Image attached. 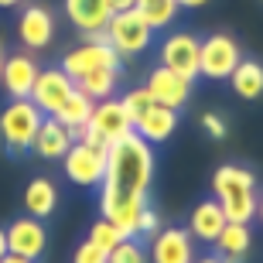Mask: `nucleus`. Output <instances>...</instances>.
Segmentation results:
<instances>
[{
  "mask_svg": "<svg viewBox=\"0 0 263 263\" xmlns=\"http://www.w3.org/2000/svg\"><path fill=\"white\" fill-rule=\"evenodd\" d=\"M192 263H233V260H226V256H198V260H192Z\"/></svg>",
  "mask_w": 263,
  "mask_h": 263,
  "instance_id": "34",
  "label": "nucleus"
},
{
  "mask_svg": "<svg viewBox=\"0 0 263 263\" xmlns=\"http://www.w3.org/2000/svg\"><path fill=\"white\" fill-rule=\"evenodd\" d=\"M147 256H151V263H192L195 260V239H192V233L181 229V226L157 229Z\"/></svg>",
  "mask_w": 263,
  "mask_h": 263,
  "instance_id": "13",
  "label": "nucleus"
},
{
  "mask_svg": "<svg viewBox=\"0 0 263 263\" xmlns=\"http://www.w3.org/2000/svg\"><path fill=\"white\" fill-rule=\"evenodd\" d=\"M109 260V253H103L96 243H79L76 246V253H72V263H106Z\"/></svg>",
  "mask_w": 263,
  "mask_h": 263,
  "instance_id": "29",
  "label": "nucleus"
},
{
  "mask_svg": "<svg viewBox=\"0 0 263 263\" xmlns=\"http://www.w3.org/2000/svg\"><path fill=\"white\" fill-rule=\"evenodd\" d=\"M38 62L31 59L28 51H17V55H7L4 65H0V82L7 89L10 99H31L34 92V82H38Z\"/></svg>",
  "mask_w": 263,
  "mask_h": 263,
  "instance_id": "14",
  "label": "nucleus"
},
{
  "mask_svg": "<svg viewBox=\"0 0 263 263\" xmlns=\"http://www.w3.org/2000/svg\"><path fill=\"white\" fill-rule=\"evenodd\" d=\"M0 263H38V260H28V256H17V253H7V256H0Z\"/></svg>",
  "mask_w": 263,
  "mask_h": 263,
  "instance_id": "32",
  "label": "nucleus"
},
{
  "mask_svg": "<svg viewBox=\"0 0 263 263\" xmlns=\"http://www.w3.org/2000/svg\"><path fill=\"white\" fill-rule=\"evenodd\" d=\"M41 120H45V113L34 106V99H10L7 106L0 109V140H4L14 154L31 151Z\"/></svg>",
  "mask_w": 263,
  "mask_h": 263,
  "instance_id": "3",
  "label": "nucleus"
},
{
  "mask_svg": "<svg viewBox=\"0 0 263 263\" xmlns=\"http://www.w3.org/2000/svg\"><path fill=\"white\" fill-rule=\"evenodd\" d=\"M0 256H7V233L0 229Z\"/></svg>",
  "mask_w": 263,
  "mask_h": 263,
  "instance_id": "36",
  "label": "nucleus"
},
{
  "mask_svg": "<svg viewBox=\"0 0 263 263\" xmlns=\"http://www.w3.org/2000/svg\"><path fill=\"white\" fill-rule=\"evenodd\" d=\"M120 55L117 48L109 45L106 38H82V45H76V48H68L65 51V59H62V72H65L72 82L76 79H82L86 72H92V68H103V65H113L120 68Z\"/></svg>",
  "mask_w": 263,
  "mask_h": 263,
  "instance_id": "6",
  "label": "nucleus"
},
{
  "mask_svg": "<svg viewBox=\"0 0 263 263\" xmlns=\"http://www.w3.org/2000/svg\"><path fill=\"white\" fill-rule=\"evenodd\" d=\"M144 89L151 92V99H154L157 106H171V109H181L192 99V82H188L185 76H178V72H171V68L157 65L147 72V82Z\"/></svg>",
  "mask_w": 263,
  "mask_h": 263,
  "instance_id": "9",
  "label": "nucleus"
},
{
  "mask_svg": "<svg viewBox=\"0 0 263 263\" xmlns=\"http://www.w3.org/2000/svg\"><path fill=\"white\" fill-rule=\"evenodd\" d=\"M229 86L239 99H260L263 96V65L253 59H239V65L229 76Z\"/></svg>",
  "mask_w": 263,
  "mask_h": 263,
  "instance_id": "23",
  "label": "nucleus"
},
{
  "mask_svg": "<svg viewBox=\"0 0 263 263\" xmlns=\"http://www.w3.org/2000/svg\"><path fill=\"white\" fill-rule=\"evenodd\" d=\"M92 106H96V103H92L86 92H79V89H76V92H72V96H68L59 109H55V120H59L62 127H68L72 134H76L79 127H86V123H89V117H92Z\"/></svg>",
  "mask_w": 263,
  "mask_h": 263,
  "instance_id": "24",
  "label": "nucleus"
},
{
  "mask_svg": "<svg viewBox=\"0 0 263 263\" xmlns=\"http://www.w3.org/2000/svg\"><path fill=\"white\" fill-rule=\"evenodd\" d=\"M202 127H205V134L212 137V140H226V120L219 117V113H205Z\"/></svg>",
  "mask_w": 263,
  "mask_h": 263,
  "instance_id": "31",
  "label": "nucleus"
},
{
  "mask_svg": "<svg viewBox=\"0 0 263 263\" xmlns=\"http://www.w3.org/2000/svg\"><path fill=\"white\" fill-rule=\"evenodd\" d=\"M120 239H123V233H120V229L109 222V219H103V215H99L96 222L89 226V243H96L103 253H109V250H113Z\"/></svg>",
  "mask_w": 263,
  "mask_h": 263,
  "instance_id": "27",
  "label": "nucleus"
},
{
  "mask_svg": "<svg viewBox=\"0 0 263 263\" xmlns=\"http://www.w3.org/2000/svg\"><path fill=\"white\" fill-rule=\"evenodd\" d=\"M17 38L28 51H41L55 41V14L41 4H31V7L21 10L17 17Z\"/></svg>",
  "mask_w": 263,
  "mask_h": 263,
  "instance_id": "12",
  "label": "nucleus"
},
{
  "mask_svg": "<svg viewBox=\"0 0 263 263\" xmlns=\"http://www.w3.org/2000/svg\"><path fill=\"white\" fill-rule=\"evenodd\" d=\"M24 209L34 219H48L59 209V188L51 185L48 178H31L28 188H24Z\"/></svg>",
  "mask_w": 263,
  "mask_h": 263,
  "instance_id": "21",
  "label": "nucleus"
},
{
  "mask_svg": "<svg viewBox=\"0 0 263 263\" xmlns=\"http://www.w3.org/2000/svg\"><path fill=\"white\" fill-rule=\"evenodd\" d=\"M4 59H7V55H4V45H0V65H4Z\"/></svg>",
  "mask_w": 263,
  "mask_h": 263,
  "instance_id": "39",
  "label": "nucleus"
},
{
  "mask_svg": "<svg viewBox=\"0 0 263 263\" xmlns=\"http://www.w3.org/2000/svg\"><path fill=\"white\" fill-rule=\"evenodd\" d=\"M120 79H123V72H120V68L103 65V68H92V72H86L82 79H76V89H79V92H86L92 103H99V99L117 96Z\"/></svg>",
  "mask_w": 263,
  "mask_h": 263,
  "instance_id": "20",
  "label": "nucleus"
},
{
  "mask_svg": "<svg viewBox=\"0 0 263 263\" xmlns=\"http://www.w3.org/2000/svg\"><path fill=\"white\" fill-rule=\"evenodd\" d=\"M226 212L222 205L215 202V198H205V202H198L195 209H192V215H188V233H192V239H198V243H215V236L226 229Z\"/></svg>",
  "mask_w": 263,
  "mask_h": 263,
  "instance_id": "18",
  "label": "nucleus"
},
{
  "mask_svg": "<svg viewBox=\"0 0 263 263\" xmlns=\"http://www.w3.org/2000/svg\"><path fill=\"white\" fill-rule=\"evenodd\" d=\"M72 144H76V134H72L68 127H62L55 117H45L41 127H38V134H34L31 151H34L38 157H45V161H62Z\"/></svg>",
  "mask_w": 263,
  "mask_h": 263,
  "instance_id": "17",
  "label": "nucleus"
},
{
  "mask_svg": "<svg viewBox=\"0 0 263 263\" xmlns=\"http://www.w3.org/2000/svg\"><path fill=\"white\" fill-rule=\"evenodd\" d=\"M157 226H161V222H157V212L151 209V205H147L144 212L137 215V236H154V233H157Z\"/></svg>",
  "mask_w": 263,
  "mask_h": 263,
  "instance_id": "30",
  "label": "nucleus"
},
{
  "mask_svg": "<svg viewBox=\"0 0 263 263\" xmlns=\"http://www.w3.org/2000/svg\"><path fill=\"white\" fill-rule=\"evenodd\" d=\"M175 130H178V109L157 106V103H151L147 113L134 123V134H140L147 144H164Z\"/></svg>",
  "mask_w": 263,
  "mask_h": 263,
  "instance_id": "19",
  "label": "nucleus"
},
{
  "mask_svg": "<svg viewBox=\"0 0 263 263\" xmlns=\"http://www.w3.org/2000/svg\"><path fill=\"white\" fill-rule=\"evenodd\" d=\"M250 243H253V236H250V226L246 222H226V229L215 236V253L226 256V260H243L250 253Z\"/></svg>",
  "mask_w": 263,
  "mask_h": 263,
  "instance_id": "22",
  "label": "nucleus"
},
{
  "mask_svg": "<svg viewBox=\"0 0 263 263\" xmlns=\"http://www.w3.org/2000/svg\"><path fill=\"white\" fill-rule=\"evenodd\" d=\"M72 92H76V82H72L62 68H45V72H38V82H34L31 99H34V106H38L45 117H55V109H59Z\"/></svg>",
  "mask_w": 263,
  "mask_h": 263,
  "instance_id": "15",
  "label": "nucleus"
},
{
  "mask_svg": "<svg viewBox=\"0 0 263 263\" xmlns=\"http://www.w3.org/2000/svg\"><path fill=\"white\" fill-rule=\"evenodd\" d=\"M154 178V147L140 134H127L109 144L106 175L99 181V215L123 236H137V215L147 209V188Z\"/></svg>",
  "mask_w": 263,
  "mask_h": 263,
  "instance_id": "1",
  "label": "nucleus"
},
{
  "mask_svg": "<svg viewBox=\"0 0 263 263\" xmlns=\"http://www.w3.org/2000/svg\"><path fill=\"white\" fill-rule=\"evenodd\" d=\"M212 198L222 205L229 222H253L256 219V202H260V188H256L253 171L239 164H222L212 175Z\"/></svg>",
  "mask_w": 263,
  "mask_h": 263,
  "instance_id": "2",
  "label": "nucleus"
},
{
  "mask_svg": "<svg viewBox=\"0 0 263 263\" xmlns=\"http://www.w3.org/2000/svg\"><path fill=\"white\" fill-rule=\"evenodd\" d=\"M65 17L79 34H92V31H106L113 17V4L109 0H65Z\"/></svg>",
  "mask_w": 263,
  "mask_h": 263,
  "instance_id": "16",
  "label": "nucleus"
},
{
  "mask_svg": "<svg viewBox=\"0 0 263 263\" xmlns=\"http://www.w3.org/2000/svg\"><path fill=\"white\" fill-rule=\"evenodd\" d=\"M109 4H113V10H127V7H134L137 0H109Z\"/></svg>",
  "mask_w": 263,
  "mask_h": 263,
  "instance_id": "35",
  "label": "nucleus"
},
{
  "mask_svg": "<svg viewBox=\"0 0 263 263\" xmlns=\"http://www.w3.org/2000/svg\"><path fill=\"white\" fill-rule=\"evenodd\" d=\"M24 0H0V7H21Z\"/></svg>",
  "mask_w": 263,
  "mask_h": 263,
  "instance_id": "37",
  "label": "nucleus"
},
{
  "mask_svg": "<svg viewBox=\"0 0 263 263\" xmlns=\"http://www.w3.org/2000/svg\"><path fill=\"white\" fill-rule=\"evenodd\" d=\"M106 263H109V260H106Z\"/></svg>",
  "mask_w": 263,
  "mask_h": 263,
  "instance_id": "40",
  "label": "nucleus"
},
{
  "mask_svg": "<svg viewBox=\"0 0 263 263\" xmlns=\"http://www.w3.org/2000/svg\"><path fill=\"white\" fill-rule=\"evenodd\" d=\"M161 65L185 76L188 82L198 79V38L192 31H178V34H167L161 41Z\"/></svg>",
  "mask_w": 263,
  "mask_h": 263,
  "instance_id": "8",
  "label": "nucleus"
},
{
  "mask_svg": "<svg viewBox=\"0 0 263 263\" xmlns=\"http://www.w3.org/2000/svg\"><path fill=\"white\" fill-rule=\"evenodd\" d=\"M256 219L263 222V195H260V202H256Z\"/></svg>",
  "mask_w": 263,
  "mask_h": 263,
  "instance_id": "38",
  "label": "nucleus"
},
{
  "mask_svg": "<svg viewBox=\"0 0 263 263\" xmlns=\"http://www.w3.org/2000/svg\"><path fill=\"white\" fill-rule=\"evenodd\" d=\"M134 10L154 31H164V28L175 24V17H178V10H181V7H178V0H137Z\"/></svg>",
  "mask_w": 263,
  "mask_h": 263,
  "instance_id": "25",
  "label": "nucleus"
},
{
  "mask_svg": "<svg viewBox=\"0 0 263 263\" xmlns=\"http://www.w3.org/2000/svg\"><path fill=\"white\" fill-rule=\"evenodd\" d=\"M4 233H7V253L38 260V256L48 250V233H45L41 219H34V215H21V219H14Z\"/></svg>",
  "mask_w": 263,
  "mask_h": 263,
  "instance_id": "11",
  "label": "nucleus"
},
{
  "mask_svg": "<svg viewBox=\"0 0 263 263\" xmlns=\"http://www.w3.org/2000/svg\"><path fill=\"white\" fill-rule=\"evenodd\" d=\"M151 103H154V99H151V92H147L144 86H140V89H127V92L120 96V106L127 109V117L134 120V123L147 113V106H151Z\"/></svg>",
  "mask_w": 263,
  "mask_h": 263,
  "instance_id": "28",
  "label": "nucleus"
},
{
  "mask_svg": "<svg viewBox=\"0 0 263 263\" xmlns=\"http://www.w3.org/2000/svg\"><path fill=\"white\" fill-rule=\"evenodd\" d=\"M89 130H96L99 137H103V144H117V140H123L127 134H134V120L127 117V109L120 106L117 96L109 99H99L96 106H92V117H89L86 123Z\"/></svg>",
  "mask_w": 263,
  "mask_h": 263,
  "instance_id": "10",
  "label": "nucleus"
},
{
  "mask_svg": "<svg viewBox=\"0 0 263 263\" xmlns=\"http://www.w3.org/2000/svg\"><path fill=\"white\" fill-rule=\"evenodd\" d=\"M106 151L109 147H89V144H72L62 157V167H65V175L72 185H99L103 175H106Z\"/></svg>",
  "mask_w": 263,
  "mask_h": 263,
  "instance_id": "7",
  "label": "nucleus"
},
{
  "mask_svg": "<svg viewBox=\"0 0 263 263\" xmlns=\"http://www.w3.org/2000/svg\"><path fill=\"white\" fill-rule=\"evenodd\" d=\"M205 4H209V0H178V7H181V10H195V7H205Z\"/></svg>",
  "mask_w": 263,
  "mask_h": 263,
  "instance_id": "33",
  "label": "nucleus"
},
{
  "mask_svg": "<svg viewBox=\"0 0 263 263\" xmlns=\"http://www.w3.org/2000/svg\"><path fill=\"white\" fill-rule=\"evenodd\" d=\"M109 263H151L147 250L137 243V236H123L113 250H109Z\"/></svg>",
  "mask_w": 263,
  "mask_h": 263,
  "instance_id": "26",
  "label": "nucleus"
},
{
  "mask_svg": "<svg viewBox=\"0 0 263 263\" xmlns=\"http://www.w3.org/2000/svg\"><path fill=\"white\" fill-rule=\"evenodd\" d=\"M239 59H243V51L233 34H209L198 41V76L202 79H215V82L229 79Z\"/></svg>",
  "mask_w": 263,
  "mask_h": 263,
  "instance_id": "5",
  "label": "nucleus"
},
{
  "mask_svg": "<svg viewBox=\"0 0 263 263\" xmlns=\"http://www.w3.org/2000/svg\"><path fill=\"white\" fill-rule=\"evenodd\" d=\"M106 41L117 48L120 59H137L154 45V28L147 24L134 7L113 10V17L106 24Z\"/></svg>",
  "mask_w": 263,
  "mask_h": 263,
  "instance_id": "4",
  "label": "nucleus"
}]
</instances>
